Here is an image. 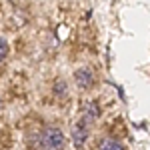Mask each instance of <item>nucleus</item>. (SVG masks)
I'll use <instances>...</instances> for the list:
<instances>
[{
  "label": "nucleus",
  "mask_w": 150,
  "mask_h": 150,
  "mask_svg": "<svg viewBox=\"0 0 150 150\" xmlns=\"http://www.w3.org/2000/svg\"><path fill=\"white\" fill-rule=\"evenodd\" d=\"M38 146L42 150H64L66 148V136L58 126H46L38 134Z\"/></svg>",
  "instance_id": "1"
},
{
  "label": "nucleus",
  "mask_w": 150,
  "mask_h": 150,
  "mask_svg": "<svg viewBox=\"0 0 150 150\" xmlns=\"http://www.w3.org/2000/svg\"><path fill=\"white\" fill-rule=\"evenodd\" d=\"M74 82H76V86L80 88V90H90L94 84H96V76H94V72L90 66H80V68H76L74 72Z\"/></svg>",
  "instance_id": "2"
},
{
  "label": "nucleus",
  "mask_w": 150,
  "mask_h": 150,
  "mask_svg": "<svg viewBox=\"0 0 150 150\" xmlns=\"http://www.w3.org/2000/svg\"><path fill=\"white\" fill-rule=\"evenodd\" d=\"M70 136H72L74 146H76V148H82V146L86 144L88 136H90V128H88V124H86V122L80 118V120H78L74 126H72V130H70Z\"/></svg>",
  "instance_id": "3"
},
{
  "label": "nucleus",
  "mask_w": 150,
  "mask_h": 150,
  "mask_svg": "<svg viewBox=\"0 0 150 150\" xmlns=\"http://www.w3.org/2000/svg\"><path fill=\"white\" fill-rule=\"evenodd\" d=\"M100 114H102V110H100V104L96 100H84L82 102V120L86 124H94L100 118Z\"/></svg>",
  "instance_id": "4"
},
{
  "label": "nucleus",
  "mask_w": 150,
  "mask_h": 150,
  "mask_svg": "<svg viewBox=\"0 0 150 150\" xmlns=\"http://www.w3.org/2000/svg\"><path fill=\"white\" fill-rule=\"evenodd\" d=\"M52 94L56 98H60V100L68 98V82L64 80V78H56V80L52 82Z\"/></svg>",
  "instance_id": "5"
},
{
  "label": "nucleus",
  "mask_w": 150,
  "mask_h": 150,
  "mask_svg": "<svg viewBox=\"0 0 150 150\" xmlns=\"http://www.w3.org/2000/svg\"><path fill=\"white\" fill-rule=\"evenodd\" d=\"M96 150H124V146L114 138H102L98 140V148Z\"/></svg>",
  "instance_id": "6"
},
{
  "label": "nucleus",
  "mask_w": 150,
  "mask_h": 150,
  "mask_svg": "<svg viewBox=\"0 0 150 150\" xmlns=\"http://www.w3.org/2000/svg\"><path fill=\"white\" fill-rule=\"evenodd\" d=\"M8 56V42L4 38H0V64L4 62V58Z\"/></svg>",
  "instance_id": "7"
},
{
  "label": "nucleus",
  "mask_w": 150,
  "mask_h": 150,
  "mask_svg": "<svg viewBox=\"0 0 150 150\" xmlns=\"http://www.w3.org/2000/svg\"><path fill=\"white\" fill-rule=\"evenodd\" d=\"M0 112H2V98H0Z\"/></svg>",
  "instance_id": "8"
}]
</instances>
